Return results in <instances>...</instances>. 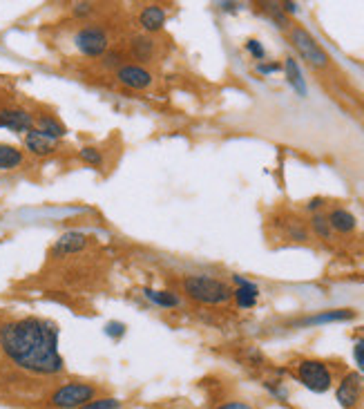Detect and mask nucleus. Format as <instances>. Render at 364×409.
Returning <instances> with one entry per match:
<instances>
[{"instance_id": "obj_3", "label": "nucleus", "mask_w": 364, "mask_h": 409, "mask_svg": "<svg viewBox=\"0 0 364 409\" xmlns=\"http://www.w3.org/2000/svg\"><path fill=\"white\" fill-rule=\"evenodd\" d=\"M288 41L293 45V49L297 52L306 65H311L313 70H326L331 65V56L326 49L318 43V39L313 36V34L302 27V25H293L291 31H288Z\"/></svg>"}, {"instance_id": "obj_37", "label": "nucleus", "mask_w": 364, "mask_h": 409, "mask_svg": "<svg viewBox=\"0 0 364 409\" xmlns=\"http://www.w3.org/2000/svg\"><path fill=\"white\" fill-rule=\"evenodd\" d=\"M217 7H219L222 11H228V14H235V11H237V9L241 7V5H239V3H219Z\"/></svg>"}, {"instance_id": "obj_18", "label": "nucleus", "mask_w": 364, "mask_h": 409, "mask_svg": "<svg viewBox=\"0 0 364 409\" xmlns=\"http://www.w3.org/2000/svg\"><path fill=\"white\" fill-rule=\"evenodd\" d=\"M143 296L147 302H152L155 306H161V309H177L181 304L179 296L175 291H168V288H150L145 286L143 288Z\"/></svg>"}, {"instance_id": "obj_27", "label": "nucleus", "mask_w": 364, "mask_h": 409, "mask_svg": "<svg viewBox=\"0 0 364 409\" xmlns=\"http://www.w3.org/2000/svg\"><path fill=\"white\" fill-rule=\"evenodd\" d=\"M353 360L358 367V373L364 378V335H358L353 343Z\"/></svg>"}, {"instance_id": "obj_17", "label": "nucleus", "mask_w": 364, "mask_h": 409, "mask_svg": "<svg viewBox=\"0 0 364 409\" xmlns=\"http://www.w3.org/2000/svg\"><path fill=\"white\" fill-rule=\"evenodd\" d=\"M34 128L38 132H43L45 136H49V139H54V141L63 139V136L68 134V128H65L61 118L54 116V114H38V116H34Z\"/></svg>"}, {"instance_id": "obj_4", "label": "nucleus", "mask_w": 364, "mask_h": 409, "mask_svg": "<svg viewBox=\"0 0 364 409\" xmlns=\"http://www.w3.org/2000/svg\"><path fill=\"white\" fill-rule=\"evenodd\" d=\"M295 378L313 394H326L333 387V371L318 358H304V360L295 363Z\"/></svg>"}, {"instance_id": "obj_16", "label": "nucleus", "mask_w": 364, "mask_h": 409, "mask_svg": "<svg viewBox=\"0 0 364 409\" xmlns=\"http://www.w3.org/2000/svg\"><path fill=\"white\" fill-rule=\"evenodd\" d=\"M326 217H328V224H331V228H333V233L351 235V233H355V228H358V217H355L349 208H344V206L331 208V211L326 213Z\"/></svg>"}, {"instance_id": "obj_12", "label": "nucleus", "mask_w": 364, "mask_h": 409, "mask_svg": "<svg viewBox=\"0 0 364 409\" xmlns=\"http://www.w3.org/2000/svg\"><path fill=\"white\" fill-rule=\"evenodd\" d=\"M155 52H157V43L152 36H147V34H137V36H132L128 43V56L137 65L152 63Z\"/></svg>"}, {"instance_id": "obj_30", "label": "nucleus", "mask_w": 364, "mask_h": 409, "mask_svg": "<svg viewBox=\"0 0 364 409\" xmlns=\"http://www.w3.org/2000/svg\"><path fill=\"white\" fill-rule=\"evenodd\" d=\"M246 52L251 54L257 63H261L264 59H266V49H264V45L257 39H248L246 41Z\"/></svg>"}, {"instance_id": "obj_6", "label": "nucleus", "mask_w": 364, "mask_h": 409, "mask_svg": "<svg viewBox=\"0 0 364 409\" xmlns=\"http://www.w3.org/2000/svg\"><path fill=\"white\" fill-rule=\"evenodd\" d=\"M74 47L88 59H103L110 52V36L101 25H83L74 34Z\"/></svg>"}, {"instance_id": "obj_19", "label": "nucleus", "mask_w": 364, "mask_h": 409, "mask_svg": "<svg viewBox=\"0 0 364 409\" xmlns=\"http://www.w3.org/2000/svg\"><path fill=\"white\" fill-rule=\"evenodd\" d=\"M233 300L235 304L239 306V309H253V306L257 304L259 300V286L255 282L248 280L246 284L241 286H235L233 288Z\"/></svg>"}, {"instance_id": "obj_7", "label": "nucleus", "mask_w": 364, "mask_h": 409, "mask_svg": "<svg viewBox=\"0 0 364 409\" xmlns=\"http://www.w3.org/2000/svg\"><path fill=\"white\" fill-rule=\"evenodd\" d=\"M114 76H117L119 85H123L128 90H135V92H143L147 88H152V83H155V74L147 70L145 65H137V63L121 65L119 70L114 72Z\"/></svg>"}, {"instance_id": "obj_25", "label": "nucleus", "mask_w": 364, "mask_h": 409, "mask_svg": "<svg viewBox=\"0 0 364 409\" xmlns=\"http://www.w3.org/2000/svg\"><path fill=\"white\" fill-rule=\"evenodd\" d=\"M121 65H125V52H121V49H110V52L101 59V67H103V70L117 72Z\"/></svg>"}, {"instance_id": "obj_15", "label": "nucleus", "mask_w": 364, "mask_h": 409, "mask_svg": "<svg viewBox=\"0 0 364 409\" xmlns=\"http://www.w3.org/2000/svg\"><path fill=\"white\" fill-rule=\"evenodd\" d=\"M282 72L286 76V83L293 88V92L297 96H308V85H306V79H304V72H302V67L300 63H297L295 56H286L284 63H282Z\"/></svg>"}, {"instance_id": "obj_11", "label": "nucleus", "mask_w": 364, "mask_h": 409, "mask_svg": "<svg viewBox=\"0 0 364 409\" xmlns=\"http://www.w3.org/2000/svg\"><path fill=\"white\" fill-rule=\"evenodd\" d=\"M88 246H90V235L80 231H70L56 240V244L52 246V255L54 258H70V255L83 253Z\"/></svg>"}, {"instance_id": "obj_20", "label": "nucleus", "mask_w": 364, "mask_h": 409, "mask_svg": "<svg viewBox=\"0 0 364 409\" xmlns=\"http://www.w3.org/2000/svg\"><path fill=\"white\" fill-rule=\"evenodd\" d=\"M25 152L11 143H0V170H14L23 166Z\"/></svg>"}, {"instance_id": "obj_32", "label": "nucleus", "mask_w": 364, "mask_h": 409, "mask_svg": "<svg viewBox=\"0 0 364 409\" xmlns=\"http://www.w3.org/2000/svg\"><path fill=\"white\" fill-rule=\"evenodd\" d=\"M94 11H96L94 3H76L72 7V14L76 16V19H90V16H94Z\"/></svg>"}, {"instance_id": "obj_21", "label": "nucleus", "mask_w": 364, "mask_h": 409, "mask_svg": "<svg viewBox=\"0 0 364 409\" xmlns=\"http://www.w3.org/2000/svg\"><path fill=\"white\" fill-rule=\"evenodd\" d=\"M308 231L316 235V237H320V240H324V242H333V237H336L333 228H331V224H328V217H326L324 213L311 215V219H308Z\"/></svg>"}, {"instance_id": "obj_9", "label": "nucleus", "mask_w": 364, "mask_h": 409, "mask_svg": "<svg viewBox=\"0 0 364 409\" xmlns=\"http://www.w3.org/2000/svg\"><path fill=\"white\" fill-rule=\"evenodd\" d=\"M0 128L27 134L29 130H34V114L27 112L25 108H19V106L0 108Z\"/></svg>"}, {"instance_id": "obj_22", "label": "nucleus", "mask_w": 364, "mask_h": 409, "mask_svg": "<svg viewBox=\"0 0 364 409\" xmlns=\"http://www.w3.org/2000/svg\"><path fill=\"white\" fill-rule=\"evenodd\" d=\"M259 7H261V11L273 21V25H275L277 29L291 31L293 25H291V19H288V16L284 14V9H282V3H261Z\"/></svg>"}, {"instance_id": "obj_5", "label": "nucleus", "mask_w": 364, "mask_h": 409, "mask_svg": "<svg viewBox=\"0 0 364 409\" xmlns=\"http://www.w3.org/2000/svg\"><path fill=\"white\" fill-rule=\"evenodd\" d=\"M94 398H98L96 385L72 380V383L58 385L52 394H49V405L54 409H80L88 403H92Z\"/></svg>"}, {"instance_id": "obj_23", "label": "nucleus", "mask_w": 364, "mask_h": 409, "mask_svg": "<svg viewBox=\"0 0 364 409\" xmlns=\"http://www.w3.org/2000/svg\"><path fill=\"white\" fill-rule=\"evenodd\" d=\"M284 233L293 242H308V237H311V231L302 219H288L284 224Z\"/></svg>"}, {"instance_id": "obj_28", "label": "nucleus", "mask_w": 364, "mask_h": 409, "mask_svg": "<svg viewBox=\"0 0 364 409\" xmlns=\"http://www.w3.org/2000/svg\"><path fill=\"white\" fill-rule=\"evenodd\" d=\"M105 335L108 338H112V340H121L123 335H125V331H128V327H125V322H119V320H110L108 325H105Z\"/></svg>"}, {"instance_id": "obj_10", "label": "nucleus", "mask_w": 364, "mask_h": 409, "mask_svg": "<svg viewBox=\"0 0 364 409\" xmlns=\"http://www.w3.org/2000/svg\"><path fill=\"white\" fill-rule=\"evenodd\" d=\"M358 313L353 309H326V311H318L311 313L302 320L295 322V327L300 329H308V327H322V325H336V322H349L353 320Z\"/></svg>"}, {"instance_id": "obj_13", "label": "nucleus", "mask_w": 364, "mask_h": 409, "mask_svg": "<svg viewBox=\"0 0 364 409\" xmlns=\"http://www.w3.org/2000/svg\"><path fill=\"white\" fill-rule=\"evenodd\" d=\"M25 150L34 157H52L58 152V141L49 139V136H45L34 128L25 134Z\"/></svg>"}, {"instance_id": "obj_33", "label": "nucleus", "mask_w": 364, "mask_h": 409, "mask_svg": "<svg viewBox=\"0 0 364 409\" xmlns=\"http://www.w3.org/2000/svg\"><path fill=\"white\" fill-rule=\"evenodd\" d=\"M214 409H255L251 403H246V400H226L222 405H217Z\"/></svg>"}, {"instance_id": "obj_35", "label": "nucleus", "mask_w": 364, "mask_h": 409, "mask_svg": "<svg viewBox=\"0 0 364 409\" xmlns=\"http://www.w3.org/2000/svg\"><path fill=\"white\" fill-rule=\"evenodd\" d=\"M246 358H248V363H251L253 367H259L261 363H264V355H261V351L259 349H255V347H251L246 351Z\"/></svg>"}, {"instance_id": "obj_14", "label": "nucleus", "mask_w": 364, "mask_h": 409, "mask_svg": "<svg viewBox=\"0 0 364 409\" xmlns=\"http://www.w3.org/2000/svg\"><path fill=\"white\" fill-rule=\"evenodd\" d=\"M165 21H168V11L161 5H145L139 11V27L147 36H150V34H159L165 27Z\"/></svg>"}, {"instance_id": "obj_24", "label": "nucleus", "mask_w": 364, "mask_h": 409, "mask_svg": "<svg viewBox=\"0 0 364 409\" xmlns=\"http://www.w3.org/2000/svg\"><path fill=\"white\" fill-rule=\"evenodd\" d=\"M78 159H80L83 163L92 166V168H103V166H105L103 152L98 150V148H94V146H83V148L78 150Z\"/></svg>"}, {"instance_id": "obj_2", "label": "nucleus", "mask_w": 364, "mask_h": 409, "mask_svg": "<svg viewBox=\"0 0 364 409\" xmlns=\"http://www.w3.org/2000/svg\"><path fill=\"white\" fill-rule=\"evenodd\" d=\"M181 288L192 302L206 306H219L233 300V286L212 276H186L181 280Z\"/></svg>"}, {"instance_id": "obj_34", "label": "nucleus", "mask_w": 364, "mask_h": 409, "mask_svg": "<svg viewBox=\"0 0 364 409\" xmlns=\"http://www.w3.org/2000/svg\"><path fill=\"white\" fill-rule=\"evenodd\" d=\"M324 203H326V199H324V197H313V199H308V203H306V211H308L311 215L322 213Z\"/></svg>"}, {"instance_id": "obj_31", "label": "nucleus", "mask_w": 364, "mask_h": 409, "mask_svg": "<svg viewBox=\"0 0 364 409\" xmlns=\"http://www.w3.org/2000/svg\"><path fill=\"white\" fill-rule=\"evenodd\" d=\"M255 72L261 74V76H271V74H277V72H282V63H269V61H261L255 65Z\"/></svg>"}, {"instance_id": "obj_36", "label": "nucleus", "mask_w": 364, "mask_h": 409, "mask_svg": "<svg viewBox=\"0 0 364 409\" xmlns=\"http://www.w3.org/2000/svg\"><path fill=\"white\" fill-rule=\"evenodd\" d=\"M282 9H284V14L288 16H295V14H300V3H293V0H286V3H282Z\"/></svg>"}, {"instance_id": "obj_8", "label": "nucleus", "mask_w": 364, "mask_h": 409, "mask_svg": "<svg viewBox=\"0 0 364 409\" xmlns=\"http://www.w3.org/2000/svg\"><path fill=\"white\" fill-rule=\"evenodd\" d=\"M362 391H364V378L358 371H349L344 373L342 380L338 383L336 400L342 409H353L362 398Z\"/></svg>"}, {"instance_id": "obj_29", "label": "nucleus", "mask_w": 364, "mask_h": 409, "mask_svg": "<svg viewBox=\"0 0 364 409\" xmlns=\"http://www.w3.org/2000/svg\"><path fill=\"white\" fill-rule=\"evenodd\" d=\"M264 387H266L269 394L275 396L277 400H286V398H288V389L284 387V383H279V380H266V383H264Z\"/></svg>"}, {"instance_id": "obj_26", "label": "nucleus", "mask_w": 364, "mask_h": 409, "mask_svg": "<svg viewBox=\"0 0 364 409\" xmlns=\"http://www.w3.org/2000/svg\"><path fill=\"white\" fill-rule=\"evenodd\" d=\"M80 409H123V403L119 398H114V396H98L92 403H88L85 407H80Z\"/></svg>"}, {"instance_id": "obj_1", "label": "nucleus", "mask_w": 364, "mask_h": 409, "mask_svg": "<svg viewBox=\"0 0 364 409\" xmlns=\"http://www.w3.org/2000/svg\"><path fill=\"white\" fill-rule=\"evenodd\" d=\"M58 333L54 322L43 318L9 320L0 327V349L16 367L38 376H56L65 371Z\"/></svg>"}]
</instances>
